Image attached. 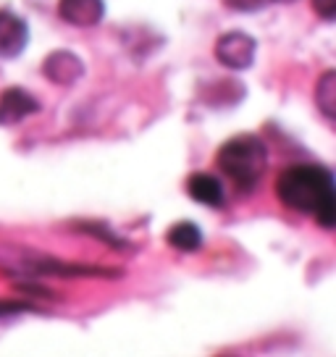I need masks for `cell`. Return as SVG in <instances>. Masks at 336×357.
I'll return each mask as SVG.
<instances>
[{"label": "cell", "instance_id": "1", "mask_svg": "<svg viewBox=\"0 0 336 357\" xmlns=\"http://www.w3.org/2000/svg\"><path fill=\"white\" fill-rule=\"evenodd\" d=\"M279 200L303 215H310L323 229L336 226V187L334 174L321 163H294L276 178Z\"/></svg>", "mask_w": 336, "mask_h": 357}, {"label": "cell", "instance_id": "2", "mask_svg": "<svg viewBox=\"0 0 336 357\" xmlns=\"http://www.w3.org/2000/svg\"><path fill=\"white\" fill-rule=\"evenodd\" d=\"M0 271L13 279H40V276H119V271L108 268L74 266L68 260L45 255L32 247H19L0 242Z\"/></svg>", "mask_w": 336, "mask_h": 357}, {"label": "cell", "instance_id": "3", "mask_svg": "<svg viewBox=\"0 0 336 357\" xmlns=\"http://www.w3.org/2000/svg\"><path fill=\"white\" fill-rule=\"evenodd\" d=\"M218 171L224 174L239 192H252L266 176L268 168V147L255 134H239L218 150Z\"/></svg>", "mask_w": 336, "mask_h": 357}, {"label": "cell", "instance_id": "4", "mask_svg": "<svg viewBox=\"0 0 336 357\" xmlns=\"http://www.w3.org/2000/svg\"><path fill=\"white\" fill-rule=\"evenodd\" d=\"M258 43L245 32H226L215 40V61L231 71H245L255 61Z\"/></svg>", "mask_w": 336, "mask_h": 357}, {"label": "cell", "instance_id": "5", "mask_svg": "<svg viewBox=\"0 0 336 357\" xmlns=\"http://www.w3.org/2000/svg\"><path fill=\"white\" fill-rule=\"evenodd\" d=\"M43 74L58 87H71L74 82L84 77V61L71 50H53L43 61Z\"/></svg>", "mask_w": 336, "mask_h": 357}, {"label": "cell", "instance_id": "6", "mask_svg": "<svg viewBox=\"0 0 336 357\" xmlns=\"http://www.w3.org/2000/svg\"><path fill=\"white\" fill-rule=\"evenodd\" d=\"M40 111V100L32 92L22 87H8L0 92V126H13L22 123Z\"/></svg>", "mask_w": 336, "mask_h": 357}, {"label": "cell", "instance_id": "7", "mask_svg": "<svg viewBox=\"0 0 336 357\" xmlns=\"http://www.w3.org/2000/svg\"><path fill=\"white\" fill-rule=\"evenodd\" d=\"M29 43V26L13 11H0V58H16Z\"/></svg>", "mask_w": 336, "mask_h": 357}, {"label": "cell", "instance_id": "8", "mask_svg": "<svg viewBox=\"0 0 336 357\" xmlns=\"http://www.w3.org/2000/svg\"><path fill=\"white\" fill-rule=\"evenodd\" d=\"M58 16L71 26H95L105 16V0H58Z\"/></svg>", "mask_w": 336, "mask_h": 357}, {"label": "cell", "instance_id": "9", "mask_svg": "<svg viewBox=\"0 0 336 357\" xmlns=\"http://www.w3.org/2000/svg\"><path fill=\"white\" fill-rule=\"evenodd\" d=\"M187 192L194 202L200 205H208V208H224L226 205V192L221 178L213 176V174H205V171H197L187 178Z\"/></svg>", "mask_w": 336, "mask_h": 357}, {"label": "cell", "instance_id": "10", "mask_svg": "<svg viewBox=\"0 0 336 357\" xmlns=\"http://www.w3.org/2000/svg\"><path fill=\"white\" fill-rule=\"evenodd\" d=\"M245 98V84H239L236 79H218L211 82V87L202 92V100L215 108H229Z\"/></svg>", "mask_w": 336, "mask_h": 357}, {"label": "cell", "instance_id": "11", "mask_svg": "<svg viewBox=\"0 0 336 357\" xmlns=\"http://www.w3.org/2000/svg\"><path fill=\"white\" fill-rule=\"evenodd\" d=\"M166 242L174 247V250H179V252H194V250H200V245H202L200 226L192 221L174 223L166 231Z\"/></svg>", "mask_w": 336, "mask_h": 357}, {"label": "cell", "instance_id": "12", "mask_svg": "<svg viewBox=\"0 0 336 357\" xmlns=\"http://www.w3.org/2000/svg\"><path fill=\"white\" fill-rule=\"evenodd\" d=\"M315 105L326 119H336V71H323L315 84Z\"/></svg>", "mask_w": 336, "mask_h": 357}, {"label": "cell", "instance_id": "13", "mask_svg": "<svg viewBox=\"0 0 336 357\" xmlns=\"http://www.w3.org/2000/svg\"><path fill=\"white\" fill-rule=\"evenodd\" d=\"M313 8L323 22H334L336 19V0H313Z\"/></svg>", "mask_w": 336, "mask_h": 357}, {"label": "cell", "instance_id": "14", "mask_svg": "<svg viewBox=\"0 0 336 357\" xmlns=\"http://www.w3.org/2000/svg\"><path fill=\"white\" fill-rule=\"evenodd\" d=\"M32 310L29 302H13V300H0V315H16V312Z\"/></svg>", "mask_w": 336, "mask_h": 357}, {"label": "cell", "instance_id": "15", "mask_svg": "<svg viewBox=\"0 0 336 357\" xmlns=\"http://www.w3.org/2000/svg\"><path fill=\"white\" fill-rule=\"evenodd\" d=\"M229 8H236V11H258L263 6V0H226Z\"/></svg>", "mask_w": 336, "mask_h": 357}, {"label": "cell", "instance_id": "16", "mask_svg": "<svg viewBox=\"0 0 336 357\" xmlns=\"http://www.w3.org/2000/svg\"><path fill=\"white\" fill-rule=\"evenodd\" d=\"M273 3H294V0H273Z\"/></svg>", "mask_w": 336, "mask_h": 357}]
</instances>
